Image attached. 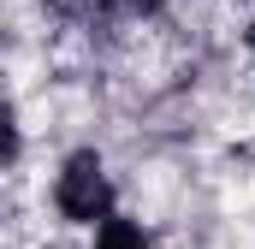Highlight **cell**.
Listing matches in <instances>:
<instances>
[{"mask_svg":"<svg viewBox=\"0 0 255 249\" xmlns=\"http://www.w3.org/2000/svg\"><path fill=\"white\" fill-rule=\"evenodd\" d=\"M54 208H60L71 226H101V220H113V178H107V166H101L95 148L65 154L60 178H54Z\"/></svg>","mask_w":255,"mask_h":249,"instance_id":"6da1fadb","label":"cell"},{"mask_svg":"<svg viewBox=\"0 0 255 249\" xmlns=\"http://www.w3.org/2000/svg\"><path fill=\"white\" fill-rule=\"evenodd\" d=\"M119 6H130V12H160L166 0H119Z\"/></svg>","mask_w":255,"mask_h":249,"instance_id":"3957f363","label":"cell"},{"mask_svg":"<svg viewBox=\"0 0 255 249\" xmlns=\"http://www.w3.org/2000/svg\"><path fill=\"white\" fill-rule=\"evenodd\" d=\"M95 249H148V232L136 220H125V214H113V220L95 226Z\"/></svg>","mask_w":255,"mask_h":249,"instance_id":"7a4b0ae2","label":"cell"}]
</instances>
